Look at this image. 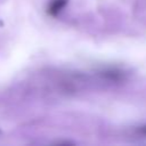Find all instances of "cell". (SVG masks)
Here are the masks:
<instances>
[{
    "label": "cell",
    "instance_id": "6da1fadb",
    "mask_svg": "<svg viewBox=\"0 0 146 146\" xmlns=\"http://www.w3.org/2000/svg\"><path fill=\"white\" fill-rule=\"evenodd\" d=\"M67 1L68 0H52L50 2L49 7H48V14L49 15H52V16L57 15L66 6Z\"/></svg>",
    "mask_w": 146,
    "mask_h": 146
},
{
    "label": "cell",
    "instance_id": "7a4b0ae2",
    "mask_svg": "<svg viewBox=\"0 0 146 146\" xmlns=\"http://www.w3.org/2000/svg\"><path fill=\"white\" fill-rule=\"evenodd\" d=\"M139 132H141V133L146 135V125H145V127H143V128H140V129H139Z\"/></svg>",
    "mask_w": 146,
    "mask_h": 146
}]
</instances>
